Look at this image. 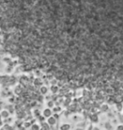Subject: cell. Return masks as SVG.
<instances>
[{
    "label": "cell",
    "mask_w": 123,
    "mask_h": 130,
    "mask_svg": "<svg viewBox=\"0 0 123 130\" xmlns=\"http://www.w3.org/2000/svg\"><path fill=\"white\" fill-rule=\"evenodd\" d=\"M44 115L46 117H48V116H51V111L49 109H47V110L44 111Z\"/></svg>",
    "instance_id": "obj_2"
},
{
    "label": "cell",
    "mask_w": 123,
    "mask_h": 130,
    "mask_svg": "<svg viewBox=\"0 0 123 130\" xmlns=\"http://www.w3.org/2000/svg\"><path fill=\"white\" fill-rule=\"evenodd\" d=\"M56 122V120L53 118V117H50V118L48 119V123L51 124V125H52V124H54Z\"/></svg>",
    "instance_id": "obj_1"
}]
</instances>
